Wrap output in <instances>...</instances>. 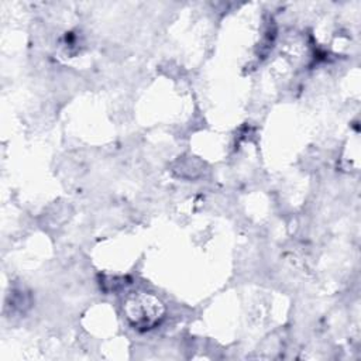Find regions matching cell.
Masks as SVG:
<instances>
[{
  "label": "cell",
  "instance_id": "cell-1",
  "mask_svg": "<svg viewBox=\"0 0 361 361\" xmlns=\"http://www.w3.org/2000/svg\"><path fill=\"white\" fill-rule=\"evenodd\" d=\"M127 317L137 327L151 329L159 322L161 305L151 296H134L127 302Z\"/></svg>",
  "mask_w": 361,
  "mask_h": 361
}]
</instances>
